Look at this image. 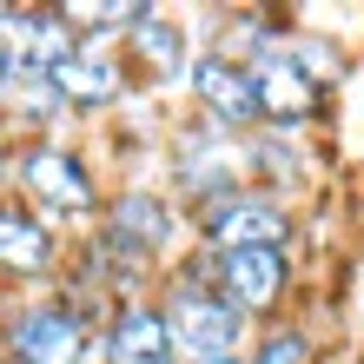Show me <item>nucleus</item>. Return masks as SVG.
<instances>
[{"label": "nucleus", "instance_id": "5", "mask_svg": "<svg viewBox=\"0 0 364 364\" xmlns=\"http://www.w3.org/2000/svg\"><path fill=\"white\" fill-rule=\"evenodd\" d=\"M14 173L33 192V205L60 212V219H87V212L100 205L93 199V173L67 153V146H27V153L14 159Z\"/></svg>", "mask_w": 364, "mask_h": 364}, {"label": "nucleus", "instance_id": "8", "mask_svg": "<svg viewBox=\"0 0 364 364\" xmlns=\"http://www.w3.org/2000/svg\"><path fill=\"white\" fill-rule=\"evenodd\" d=\"M252 67V87H259V119L272 126H298V119H311V106H318V80L305 73V60H298L291 47H259L245 60Z\"/></svg>", "mask_w": 364, "mask_h": 364}, {"label": "nucleus", "instance_id": "1", "mask_svg": "<svg viewBox=\"0 0 364 364\" xmlns=\"http://www.w3.org/2000/svg\"><path fill=\"white\" fill-rule=\"evenodd\" d=\"M159 311H166V331H173V358L179 364H225L245 345V311H232L225 298L205 285V272L179 278Z\"/></svg>", "mask_w": 364, "mask_h": 364}, {"label": "nucleus", "instance_id": "2", "mask_svg": "<svg viewBox=\"0 0 364 364\" xmlns=\"http://www.w3.org/2000/svg\"><path fill=\"white\" fill-rule=\"evenodd\" d=\"M199 239L212 252H252V245H278L285 252L291 239V219H285V205L272 199V192H225V199H212L199 205Z\"/></svg>", "mask_w": 364, "mask_h": 364}, {"label": "nucleus", "instance_id": "9", "mask_svg": "<svg viewBox=\"0 0 364 364\" xmlns=\"http://www.w3.org/2000/svg\"><path fill=\"white\" fill-rule=\"evenodd\" d=\"M166 239H173V212H166L159 192H119V199L106 205V245H113L126 265L166 252Z\"/></svg>", "mask_w": 364, "mask_h": 364}, {"label": "nucleus", "instance_id": "4", "mask_svg": "<svg viewBox=\"0 0 364 364\" xmlns=\"http://www.w3.org/2000/svg\"><path fill=\"white\" fill-rule=\"evenodd\" d=\"M7 358L14 364H80L87 358V318H80V305H27V311H14Z\"/></svg>", "mask_w": 364, "mask_h": 364}, {"label": "nucleus", "instance_id": "3", "mask_svg": "<svg viewBox=\"0 0 364 364\" xmlns=\"http://www.w3.org/2000/svg\"><path fill=\"white\" fill-rule=\"evenodd\" d=\"M205 285L219 291L232 311L259 318V311H272L278 298H285V285H291V259H285L278 245H252V252H212V259H205Z\"/></svg>", "mask_w": 364, "mask_h": 364}, {"label": "nucleus", "instance_id": "13", "mask_svg": "<svg viewBox=\"0 0 364 364\" xmlns=\"http://www.w3.org/2000/svg\"><path fill=\"white\" fill-rule=\"evenodd\" d=\"M126 53L146 60V73H159V80L192 73V67H186V27H179L173 14H159V7H146V14L133 20V33H126Z\"/></svg>", "mask_w": 364, "mask_h": 364}, {"label": "nucleus", "instance_id": "11", "mask_svg": "<svg viewBox=\"0 0 364 364\" xmlns=\"http://www.w3.org/2000/svg\"><path fill=\"white\" fill-rule=\"evenodd\" d=\"M53 87H60V100L67 106H80V113H100V106H113L119 93H126V67L106 47H80L67 67L53 73Z\"/></svg>", "mask_w": 364, "mask_h": 364}, {"label": "nucleus", "instance_id": "10", "mask_svg": "<svg viewBox=\"0 0 364 364\" xmlns=\"http://www.w3.org/2000/svg\"><path fill=\"white\" fill-rule=\"evenodd\" d=\"M106 364H173V331L159 305H119L100 331Z\"/></svg>", "mask_w": 364, "mask_h": 364}, {"label": "nucleus", "instance_id": "17", "mask_svg": "<svg viewBox=\"0 0 364 364\" xmlns=\"http://www.w3.org/2000/svg\"><path fill=\"white\" fill-rule=\"evenodd\" d=\"M7 166H14V159H7V153H0V186H7Z\"/></svg>", "mask_w": 364, "mask_h": 364}, {"label": "nucleus", "instance_id": "7", "mask_svg": "<svg viewBox=\"0 0 364 364\" xmlns=\"http://www.w3.org/2000/svg\"><path fill=\"white\" fill-rule=\"evenodd\" d=\"M186 80H192V93H199L205 119L219 126V133H245V126L259 119V87H252V67L239 53H199Z\"/></svg>", "mask_w": 364, "mask_h": 364}, {"label": "nucleus", "instance_id": "12", "mask_svg": "<svg viewBox=\"0 0 364 364\" xmlns=\"http://www.w3.org/2000/svg\"><path fill=\"white\" fill-rule=\"evenodd\" d=\"M53 265V232L27 205H0V272L7 278H40Z\"/></svg>", "mask_w": 364, "mask_h": 364}, {"label": "nucleus", "instance_id": "6", "mask_svg": "<svg viewBox=\"0 0 364 364\" xmlns=\"http://www.w3.org/2000/svg\"><path fill=\"white\" fill-rule=\"evenodd\" d=\"M80 53V33L67 27V14H27V7H0V60L27 73H60Z\"/></svg>", "mask_w": 364, "mask_h": 364}, {"label": "nucleus", "instance_id": "15", "mask_svg": "<svg viewBox=\"0 0 364 364\" xmlns=\"http://www.w3.org/2000/svg\"><path fill=\"white\" fill-rule=\"evenodd\" d=\"M60 14H67V27L73 33H133V20L146 14L139 7V0H73V7H60Z\"/></svg>", "mask_w": 364, "mask_h": 364}, {"label": "nucleus", "instance_id": "14", "mask_svg": "<svg viewBox=\"0 0 364 364\" xmlns=\"http://www.w3.org/2000/svg\"><path fill=\"white\" fill-rule=\"evenodd\" d=\"M0 100H7L20 119H33V126H47V119H60V113H73V106L60 100L53 73H27V67H7V80H0Z\"/></svg>", "mask_w": 364, "mask_h": 364}, {"label": "nucleus", "instance_id": "19", "mask_svg": "<svg viewBox=\"0 0 364 364\" xmlns=\"http://www.w3.org/2000/svg\"><path fill=\"white\" fill-rule=\"evenodd\" d=\"M225 364H245V358H225Z\"/></svg>", "mask_w": 364, "mask_h": 364}, {"label": "nucleus", "instance_id": "18", "mask_svg": "<svg viewBox=\"0 0 364 364\" xmlns=\"http://www.w3.org/2000/svg\"><path fill=\"white\" fill-rule=\"evenodd\" d=\"M0 80H7V60H0Z\"/></svg>", "mask_w": 364, "mask_h": 364}, {"label": "nucleus", "instance_id": "16", "mask_svg": "<svg viewBox=\"0 0 364 364\" xmlns=\"http://www.w3.org/2000/svg\"><path fill=\"white\" fill-rule=\"evenodd\" d=\"M252 364H311V345H305V331H272Z\"/></svg>", "mask_w": 364, "mask_h": 364}]
</instances>
